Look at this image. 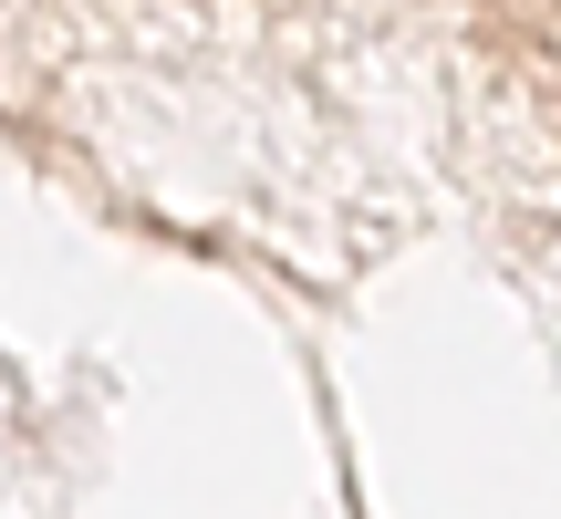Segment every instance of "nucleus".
Masks as SVG:
<instances>
[]
</instances>
